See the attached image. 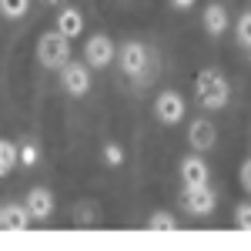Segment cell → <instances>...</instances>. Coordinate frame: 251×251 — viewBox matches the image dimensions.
I'll return each instance as SVG.
<instances>
[{
  "label": "cell",
  "instance_id": "6da1fadb",
  "mask_svg": "<svg viewBox=\"0 0 251 251\" xmlns=\"http://www.w3.org/2000/svg\"><path fill=\"white\" fill-rule=\"evenodd\" d=\"M194 94H198V104L204 107V111H221V107H228V97H231V84L228 77L221 74V71H201L198 77H194Z\"/></svg>",
  "mask_w": 251,
  "mask_h": 251
},
{
  "label": "cell",
  "instance_id": "7a4b0ae2",
  "mask_svg": "<svg viewBox=\"0 0 251 251\" xmlns=\"http://www.w3.org/2000/svg\"><path fill=\"white\" fill-rule=\"evenodd\" d=\"M37 60H40V67H47V71H60V67L71 60V37H64L57 27L47 30V34H40Z\"/></svg>",
  "mask_w": 251,
  "mask_h": 251
},
{
  "label": "cell",
  "instance_id": "3957f363",
  "mask_svg": "<svg viewBox=\"0 0 251 251\" xmlns=\"http://www.w3.org/2000/svg\"><path fill=\"white\" fill-rule=\"evenodd\" d=\"M60 87L67 91L71 97H84L91 91V64L84 60H67L64 67H60Z\"/></svg>",
  "mask_w": 251,
  "mask_h": 251
},
{
  "label": "cell",
  "instance_id": "277c9868",
  "mask_svg": "<svg viewBox=\"0 0 251 251\" xmlns=\"http://www.w3.org/2000/svg\"><path fill=\"white\" fill-rule=\"evenodd\" d=\"M181 208L194 218H204L214 211V191L208 184H181Z\"/></svg>",
  "mask_w": 251,
  "mask_h": 251
},
{
  "label": "cell",
  "instance_id": "5b68a950",
  "mask_svg": "<svg viewBox=\"0 0 251 251\" xmlns=\"http://www.w3.org/2000/svg\"><path fill=\"white\" fill-rule=\"evenodd\" d=\"M184 114H188V104H184V97L177 94V91H161V94L154 97V117L164 124V127L181 124Z\"/></svg>",
  "mask_w": 251,
  "mask_h": 251
},
{
  "label": "cell",
  "instance_id": "8992f818",
  "mask_svg": "<svg viewBox=\"0 0 251 251\" xmlns=\"http://www.w3.org/2000/svg\"><path fill=\"white\" fill-rule=\"evenodd\" d=\"M117 60H121V71L127 77H141L148 71V47L141 40H124L117 50Z\"/></svg>",
  "mask_w": 251,
  "mask_h": 251
},
{
  "label": "cell",
  "instance_id": "52a82bcc",
  "mask_svg": "<svg viewBox=\"0 0 251 251\" xmlns=\"http://www.w3.org/2000/svg\"><path fill=\"white\" fill-rule=\"evenodd\" d=\"M114 57H117V47H114V40L107 37V34L87 37V44H84V60H87L94 71H104Z\"/></svg>",
  "mask_w": 251,
  "mask_h": 251
},
{
  "label": "cell",
  "instance_id": "ba28073f",
  "mask_svg": "<svg viewBox=\"0 0 251 251\" xmlns=\"http://www.w3.org/2000/svg\"><path fill=\"white\" fill-rule=\"evenodd\" d=\"M30 221H34V214H30L27 204L3 201V208H0V225H3V231H27Z\"/></svg>",
  "mask_w": 251,
  "mask_h": 251
},
{
  "label": "cell",
  "instance_id": "9c48e42d",
  "mask_svg": "<svg viewBox=\"0 0 251 251\" xmlns=\"http://www.w3.org/2000/svg\"><path fill=\"white\" fill-rule=\"evenodd\" d=\"M214 141H218V131H214V124L208 117H198V121L188 124V144L194 151H211Z\"/></svg>",
  "mask_w": 251,
  "mask_h": 251
},
{
  "label": "cell",
  "instance_id": "30bf717a",
  "mask_svg": "<svg viewBox=\"0 0 251 251\" xmlns=\"http://www.w3.org/2000/svg\"><path fill=\"white\" fill-rule=\"evenodd\" d=\"M177 174H181V184H208V177H211L208 161L201 154H188L177 164Z\"/></svg>",
  "mask_w": 251,
  "mask_h": 251
},
{
  "label": "cell",
  "instance_id": "8fae6325",
  "mask_svg": "<svg viewBox=\"0 0 251 251\" xmlns=\"http://www.w3.org/2000/svg\"><path fill=\"white\" fill-rule=\"evenodd\" d=\"M24 204L30 208L34 221H47V218L54 214V194L47 191V188H30L27 198H24Z\"/></svg>",
  "mask_w": 251,
  "mask_h": 251
},
{
  "label": "cell",
  "instance_id": "7c38bea8",
  "mask_svg": "<svg viewBox=\"0 0 251 251\" xmlns=\"http://www.w3.org/2000/svg\"><path fill=\"white\" fill-rule=\"evenodd\" d=\"M57 30L64 37H80V30H84V14H80L77 7H64L57 14Z\"/></svg>",
  "mask_w": 251,
  "mask_h": 251
},
{
  "label": "cell",
  "instance_id": "4fadbf2b",
  "mask_svg": "<svg viewBox=\"0 0 251 251\" xmlns=\"http://www.w3.org/2000/svg\"><path fill=\"white\" fill-rule=\"evenodd\" d=\"M225 30H228V10H225L221 3H208V7H204V34L221 37Z\"/></svg>",
  "mask_w": 251,
  "mask_h": 251
},
{
  "label": "cell",
  "instance_id": "5bb4252c",
  "mask_svg": "<svg viewBox=\"0 0 251 251\" xmlns=\"http://www.w3.org/2000/svg\"><path fill=\"white\" fill-rule=\"evenodd\" d=\"M20 161V144L14 141H0V174H10Z\"/></svg>",
  "mask_w": 251,
  "mask_h": 251
},
{
  "label": "cell",
  "instance_id": "9a60e30c",
  "mask_svg": "<svg viewBox=\"0 0 251 251\" xmlns=\"http://www.w3.org/2000/svg\"><path fill=\"white\" fill-rule=\"evenodd\" d=\"M30 10V0H0V14L7 20H20Z\"/></svg>",
  "mask_w": 251,
  "mask_h": 251
},
{
  "label": "cell",
  "instance_id": "2e32d148",
  "mask_svg": "<svg viewBox=\"0 0 251 251\" xmlns=\"http://www.w3.org/2000/svg\"><path fill=\"white\" fill-rule=\"evenodd\" d=\"M148 228H151V231H174L177 221H174V214H168V211H154L148 218Z\"/></svg>",
  "mask_w": 251,
  "mask_h": 251
},
{
  "label": "cell",
  "instance_id": "e0dca14e",
  "mask_svg": "<svg viewBox=\"0 0 251 251\" xmlns=\"http://www.w3.org/2000/svg\"><path fill=\"white\" fill-rule=\"evenodd\" d=\"M37 161H40L37 141H20V164H24V168H34Z\"/></svg>",
  "mask_w": 251,
  "mask_h": 251
},
{
  "label": "cell",
  "instance_id": "ac0fdd59",
  "mask_svg": "<svg viewBox=\"0 0 251 251\" xmlns=\"http://www.w3.org/2000/svg\"><path fill=\"white\" fill-rule=\"evenodd\" d=\"M234 228L238 231H251V201L234 204Z\"/></svg>",
  "mask_w": 251,
  "mask_h": 251
},
{
  "label": "cell",
  "instance_id": "d6986e66",
  "mask_svg": "<svg viewBox=\"0 0 251 251\" xmlns=\"http://www.w3.org/2000/svg\"><path fill=\"white\" fill-rule=\"evenodd\" d=\"M234 34H238V44H241V47H251V10H245V14L238 17Z\"/></svg>",
  "mask_w": 251,
  "mask_h": 251
},
{
  "label": "cell",
  "instance_id": "ffe728a7",
  "mask_svg": "<svg viewBox=\"0 0 251 251\" xmlns=\"http://www.w3.org/2000/svg\"><path fill=\"white\" fill-rule=\"evenodd\" d=\"M104 161L117 168V164L124 161V151H121V144H104Z\"/></svg>",
  "mask_w": 251,
  "mask_h": 251
},
{
  "label": "cell",
  "instance_id": "44dd1931",
  "mask_svg": "<svg viewBox=\"0 0 251 251\" xmlns=\"http://www.w3.org/2000/svg\"><path fill=\"white\" fill-rule=\"evenodd\" d=\"M238 177H241V188H245V191L251 194V157L245 161V164H241V171H238Z\"/></svg>",
  "mask_w": 251,
  "mask_h": 251
},
{
  "label": "cell",
  "instance_id": "7402d4cb",
  "mask_svg": "<svg viewBox=\"0 0 251 251\" xmlns=\"http://www.w3.org/2000/svg\"><path fill=\"white\" fill-rule=\"evenodd\" d=\"M194 3H198V0H171V7H177V10H188Z\"/></svg>",
  "mask_w": 251,
  "mask_h": 251
},
{
  "label": "cell",
  "instance_id": "603a6c76",
  "mask_svg": "<svg viewBox=\"0 0 251 251\" xmlns=\"http://www.w3.org/2000/svg\"><path fill=\"white\" fill-rule=\"evenodd\" d=\"M44 3H54V7H60V3H67V0H44Z\"/></svg>",
  "mask_w": 251,
  "mask_h": 251
}]
</instances>
